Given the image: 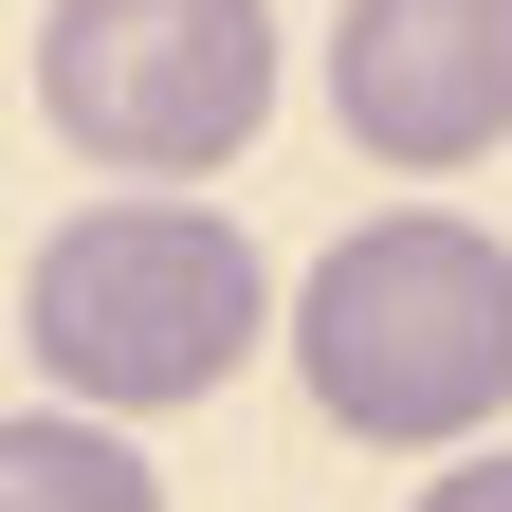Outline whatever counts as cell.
<instances>
[{
  "label": "cell",
  "mask_w": 512,
  "mask_h": 512,
  "mask_svg": "<svg viewBox=\"0 0 512 512\" xmlns=\"http://www.w3.org/2000/svg\"><path fill=\"white\" fill-rule=\"evenodd\" d=\"M37 110L110 183H202L275 128V0H55Z\"/></svg>",
  "instance_id": "cell-3"
},
{
  "label": "cell",
  "mask_w": 512,
  "mask_h": 512,
  "mask_svg": "<svg viewBox=\"0 0 512 512\" xmlns=\"http://www.w3.org/2000/svg\"><path fill=\"white\" fill-rule=\"evenodd\" d=\"M421 512H512V439H458V458L421 476Z\"/></svg>",
  "instance_id": "cell-6"
},
{
  "label": "cell",
  "mask_w": 512,
  "mask_h": 512,
  "mask_svg": "<svg viewBox=\"0 0 512 512\" xmlns=\"http://www.w3.org/2000/svg\"><path fill=\"white\" fill-rule=\"evenodd\" d=\"M19 348L55 366V403L165 421V403H220V384L275 348V275H256V238H238L220 202L128 183V202H74V220L37 238Z\"/></svg>",
  "instance_id": "cell-2"
},
{
  "label": "cell",
  "mask_w": 512,
  "mask_h": 512,
  "mask_svg": "<svg viewBox=\"0 0 512 512\" xmlns=\"http://www.w3.org/2000/svg\"><path fill=\"white\" fill-rule=\"evenodd\" d=\"M275 348H293V384L348 439L458 458V439H494V403H512V238H476L458 202H384V220H348L293 275Z\"/></svg>",
  "instance_id": "cell-1"
},
{
  "label": "cell",
  "mask_w": 512,
  "mask_h": 512,
  "mask_svg": "<svg viewBox=\"0 0 512 512\" xmlns=\"http://www.w3.org/2000/svg\"><path fill=\"white\" fill-rule=\"evenodd\" d=\"M330 110L384 183H458L512 147V0H348L330 19Z\"/></svg>",
  "instance_id": "cell-4"
},
{
  "label": "cell",
  "mask_w": 512,
  "mask_h": 512,
  "mask_svg": "<svg viewBox=\"0 0 512 512\" xmlns=\"http://www.w3.org/2000/svg\"><path fill=\"white\" fill-rule=\"evenodd\" d=\"M0 512H165V476H147L128 421L37 403V421H0Z\"/></svg>",
  "instance_id": "cell-5"
}]
</instances>
